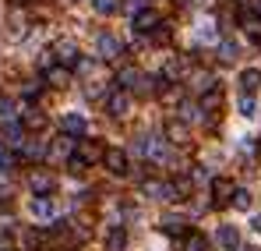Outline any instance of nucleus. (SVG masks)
Segmentation results:
<instances>
[{
    "instance_id": "nucleus-24",
    "label": "nucleus",
    "mask_w": 261,
    "mask_h": 251,
    "mask_svg": "<svg viewBox=\"0 0 261 251\" xmlns=\"http://www.w3.org/2000/svg\"><path fill=\"white\" fill-rule=\"evenodd\" d=\"M166 134H170L173 142H184V138H187V127H184V124H170V127H166Z\"/></svg>"
},
{
    "instance_id": "nucleus-14",
    "label": "nucleus",
    "mask_w": 261,
    "mask_h": 251,
    "mask_svg": "<svg viewBox=\"0 0 261 251\" xmlns=\"http://www.w3.org/2000/svg\"><path fill=\"white\" fill-rule=\"evenodd\" d=\"M82 159H85V163H95V159H106V149H102L99 142H85V145H82Z\"/></svg>"
},
{
    "instance_id": "nucleus-17",
    "label": "nucleus",
    "mask_w": 261,
    "mask_h": 251,
    "mask_svg": "<svg viewBox=\"0 0 261 251\" xmlns=\"http://www.w3.org/2000/svg\"><path fill=\"white\" fill-rule=\"evenodd\" d=\"M141 191H145V195H152V198H170V188H166V184H159V180H145V184H141Z\"/></svg>"
},
{
    "instance_id": "nucleus-32",
    "label": "nucleus",
    "mask_w": 261,
    "mask_h": 251,
    "mask_svg": "<svg viewBox=\"0 0 261 251\" xmlns=\"http://www.w3.org/2000/svg\"><path fill=\"white\" fill-rule=\"evenodd\" d=\"M176 4H191V0H176Z\"/></svg>"
},
{
    "instance_id": "nucleus-10",
    "label": "nucleus",
    "mask_w": 261,
    "mask_h": 251,
    "mask_svg": "<svg viewBox=\"0 0 261 251\" xmlns=\"http://www.w3.org/2000/svg\"><path fill=\"white\" fill-rule=\"evenodd\" d=\"M219 244H222L226 251L240 248V234H237V226H229V223H226V226H219Z\"/></svg>"
},
{
    "instance_id": "nucleus-16",
    "label": "nucleus",
    "mask_w": 261,
    "mask_h": 251,
    "mask_svg": "<svg viewBox=\"0 0 261 251\" xmlns=\"http://www.w3.org/2000/svg\"><path fill=\"white\" fill-rule=\"evenodd\" d=\"M138 82H141V75H138L134 67H124V71L117 75V85H120V88H138Z\"/></svg>"
},
{
    "instance_id": "nucleus-12",
    "label": "nucleus",
    "mask_w": 261,
    "mask_h": 251,
    "mask_svg": "<svg viewBox=\"0 0 261 251\" xmlns=\"http://www.w3.org/2000/svg\"><path fill=\"white\" fill-rule=\"evenodd\" d=\"M127 248V230L124 226H113L110 237H106V251H124Z\"/></svg>"
},
{
    "instance_id": "nucleus-26",
    "label": "nucleus",
    "mask_w": 261,
    "mask_h": 251,
    "mask_svg": "<svg viewBox=\"0 0 261 251\" xmlns=\"http://www.w3.org/2000/svg\"><path fill=\"white\" fill-rule=\"evenodd\" d=\"M240 113L244 117H254V99L251 96H240Z\"/></svg>"
},
{
    "instance_id": "nucleus-30",
    "label": "nucleus",
    "mask_w": 261,
    "mask_h": 251,
    "mask_svg": "<svg viewBox=\"0 0 261 251\" xmlns=\"http://www.w3.org/2000/svg\"><path fill=\"white\" fill-rule=\"evenodd\" d=\"M198 39H216V32H212V25H201V32H198Z\"/></svg>"
},
{
    "instance_id": "nucleus-31",
    "label": "nucleus",
    "mask_w": 261,
    "mask_h": 251,
    "mask_svg": "<svg viewBox=\"0 0 261 251\" xmlns=\"http://www.w3.org/2000/svg\"><path fill=\"white\" fill-rule=\"evenodd\" d=\"M251 230H254V234H261V216H254V223H251Z\"/></svg>"
},
{
    "instance_id": "nucleus-23",
    "label": "nucleus",
    "mask_w": 261,
    "mask_h": 251,
    "mask_svg": "<svg viewBox=\"0 0 261 251\" xmlns=\"http://www.w3.org/2000/svg\"><path fill=\"white\" fill-rule=\"evenodd\" d=\"M233 206L237 209H251V191H237L233 195Z\"/></svg>"
},
{
    "instance_id": "nucleus-4",
    "label": "nucleus",
    "mask_w": 261,
    "mask_h": 251,
    "mask_svg": "<svg viewBox=\"0 0 261 251\" xmlns=\"http://www.w3.org/2000/svg\"><path fill=\"white\" fill-rule=\"evenodd\" d=\"M53 57H57L64 67H71V64H78V46L71 39H57L53 42Z\"/></svg>"
},
{
    "instance_id": "nucleus-11",
    "label": "nucleus",
    "mask_w": 261,
    "mask_h": 251,
    "mask_svg": "<svg viewBox=\"0 0 261 251\" xmlns=\"http://www.w3.org/2000/svg\"><path fill=\"white\" fill-rule=\"evenodd\" d=\"M240 85H244V92H247V96H251V92H258V88H261V71H258V67L240 71Z\"/></svg>"
},
{
    "instance_id": "nucleus-5",
    "label": "nucleus",
    "mask_w": 261,
    "mask_h": 251,
    "mask_svg": "<svg viewBox=\"0 0 261 251\" xmlns=\"http://www.w3.org/2000/svg\"><path fill=\"white\" fill-rule=\"evenodd\" d=\"M233 180L229 177H216L212 180V198H216V206H226V202H233Z\"/></svg>"
},
{
    "instance_id": "nucleus-19",
    "label": "nucleus",
    "mask_w": 261,
    "mask_h": 251,
    "mask_svg": "<svg viewBox=\"0 0 261 251\" xmlns=\"http://www.w3.org/2000/svg\"><path fill=\"white\" fill-rule=\"evenodd\" d=\"M46 82L64 88V85H67V71H64V67H49V71H46Z\"/></svg>"
},
{
    "instance_id": "nucleus-8",
    "label": "nucleus",
    "mask_w": 261,
    "mask_h": 251,
    "mask_svg": "<svg viewBox=\"0 0 261 251\" xmlns=\"http://www.w3.org/2000/svg\"><path fill=\"white\" fill-rule=\"evenodd\" d=\"M159 25H163V21H159L155 11H138V14H134V29H138V32H152V29H159Z\"/></svg>"
},
{
    "instance_id": "nucleus-3",
    "label": "nucleus",
    "mask_w": 261,
    "mask_h": 251,
    "mask_svg": "<svg viewBox=\"0 0 261 251\" xmlns=\"http://www.w3.org/2000/svg\"><path fill=\"white\" fill-rule=\"evenodd\" d=\"M60 131L71 134V138H82V134L88 131V121L82 117V113H64V117H60Z\"/></svg>"
},
{
    "instance_id": "nucleus-20",
    "label": "nucleus",
    "mask_w": 261,
    "mask_h": 251,
    "mask_svg": "<svg viewBox=\"0 0 261 251\" xmlns=\"http://www.w3.org/2000/svg\"><path fill=\"white\" fill-rule=\"evenodd\" d=\"M4 138H11V145H21V124L18 121H7L4 124Z\"/></svg>"
},
{
    "instance_id": "nucleus-9",
    "label": "nucleus",
    "mask_w": 261,
    "mask_h": 251,
    "mask_svg": "<svg viewBox=\"0 0 261 251\" xmlns=\"http://www.w3.org/2000/svg\"><path fill=\"white\" fill-rule=\"evenodd\" d=\"M180 251H208V241H205V234H198V230H187V234H184V241H180Z\"/></svg>"
},
{
    "instance_id": "nucleus-25",
    "label": "nucleus",
    "mask_w": 261,
    "mask_h": 251,
    "mask_svg": "<svg viewBox=\"0 0 261 251\" xmlns=\"http://www.w3.org/2000/svg\"><path fill=\"white\" fill-rule=\"evenodd\" d=\"M219 103H222V96H219V88H212V92L205 96V103H201V106H205V110H216Z\"/></svg>"
},
{
    "instance_id": "nucleus-13",
    "label": "nucleus",
    "mask_w": 261,
    "mask_h": 251,
    "mask_svg": "<svg viewBox=\"0 0 261 251\" xmlns=\"http://www.w3.org/2000/svg\"><path fill=\"white\" fill-rule=\"evenodd\" d=\"M127 106H130V99L124 96V92H113V96H110V103H106V110H110L113 117H124V113H127Z\"/></svg>"
},
{
    "instance_id": "nucleus-6",
    "label": "nucleus",
    "mask_w": 261,
    "mask_h": 251,
    "mask_svg": "<svg viewBox=\"0 0 261 251\" xmlns=\"http://www.w3.org/2000/svg\"><path fill=\"white\" fill-rule=\"evenodd\" d=\"M29 212H32V219H53V198H46V195H36L32 202H29Z\"/></svg>"
},
{
    "instance_id": "nucleus-27",
    "label": "nucleus",
    "mask_w": 261,
    "mask_h": 251,
    "mask_svg": "<svg viewBox=\"0 0 261 251\" xmlns=\"http://www.w3.org/2000/svg\"><path fill=\"white\" fill-rule=\"evenodd\" d=\"M0 121L7 124V121H14V106L7 103V99H0Z\"/></svg>"
},
{
    "instance_id": "nucleus-1",
    "label": "nucleus",
    "mask_w": 261,
    "mask_h": 251,
    "mask_svg": "<svg viewBox=\"0 0 261 251\" xmlns=\"http://www.w3.org/2000/svg\"><path fill=\"white\" fill-rule=\"evenodd\" d=\"M95 46H99V57H102V60H117V57L124 53V46H120V39H117L113 32H99Z\"/></svg>"
},
{
    "instance_id": "nucleus-33",
    "label": "nucleus",
    "mask_w": 261,
    "mask_h": 251,
    "mask_svg": "<svg viewBox=\"0 0 261 251\" xmlns=\"http://www.w3.org/2000/svg\"><path fill=\"white\" fill-rule=\"evenodd\" d=\"M258 152H261V142H258Z\"/></svg>"
},
{
    "instance_id": "nucleus-29",
    "label": "nucleus",
    "mask_w": 261,
    "mask_h": 251,
    "mask_svg": "<svg viewBox=\"0 0 261 251\" xmlns=\"http://www.w3.org/2000/svg\"><path fill=\"white\" fill-rule=\"evenodd\" d=\"M43 124V113H39V110H29V113H25V127H39Z\"/></svg>"
},
{
    "instance_id": "nucleus-21",
    "label": "nucleus",
    "mask_w": 261,
    "mask_h": 251,
    "mask_svg": "<svg viewBox=\"0 0 261 251\" xmlns=\"http://www.w3.org/2000/svg\"><path fill=\"white\" fill-rule=\"evenodd\" d=\"M25 156H29V159H43L46 156V142H25Z\"/></svg>"
},
{
    "instance_id": "nucleus-2",
    "label": "nucleus",
    "mask_w": 261,
    "mask_h": 251,
    "mask_svg": "<svg viewBox=\"0 0 261 251\" xmlns=\"http://www.w3.org/2000/svg\"><path fill=\"white\" fill-rule=\"evenodd\" d=\"M240 29L251 36V39H261V7L254 11V7H244L240 11Z\"/></svg>"
},
{
    "instance_id": "nucleus-15",
    "label": "nucleus",
    "mask_w": 261,
    "mask_h": 251,
    "mask_svg": "<svg viewBox=\"0 0 261 251\" xmlns=\"http://www.w3.org/2000/svg\"><path fill=\"white\" fill-rule=\"evenodd\" d=\"M32 191L36 195H49L53 191V177L49 173H32Z\"/></svg>"
},
{
    "instance_id": "nucleus-22",
    "label": "nucleus",
    "mask_w": 261,
    "mask_h": 251,
    "mask_svg": "<svg viewBox=\"0 0 261 251\" xmlns=\"http://www.w3.org/2000/svg\"><path fill=\"white\" fill-rule=\"evenodd\" d=\"M148 39H152V42H166V39H170V25H159V29H152V32H148Z\"/></svg>"
},
{
    "instance_id": "nucleus-28",
    "label": "nucleus",
    "mask_w": 261,
    "mask_h": 251,
    "mask_svg": "<svg viewBox=\"0 0 261 251\" xmlns=\"http://www.w3.org/2000/svg\"><path fill=\"white\" fill-rule=\"evenodd\" d=\"M95 11L99 14H113L117 11V0H95Z\"/></svg>"
},
{
    "instance_id": "nucleus-7",
    "label": "nucleus",
    "mask_w": 261,
    "mask_h": 251,
    "mask_svg": "<svg viewBox=\"0 0 261 251\" xmlns=\"http://www.w3.org/2000/svg\"><path fill=\"white\" fill-rule=\"evenodd\" d=\"M106 167H110V173H127V156H124V149H106V159H102Z\"/></svg>"
},
{
    "instance_id": "nucleus-18",
    "label": "nucleus",
    "mask_w": 261,
    "mask_h": 251,
    "mask_svg": "<svg viewBox=\"0 0 261 251\" xmlns=\"http://www.w3.org/2000/svg\"><path fill=\"white\" fill-rule=\"evenodd\" d=\"M233 57H237V42H233V39H222V42H219V60H222V64H229Z\"/></svg>"
}]
</instances>
